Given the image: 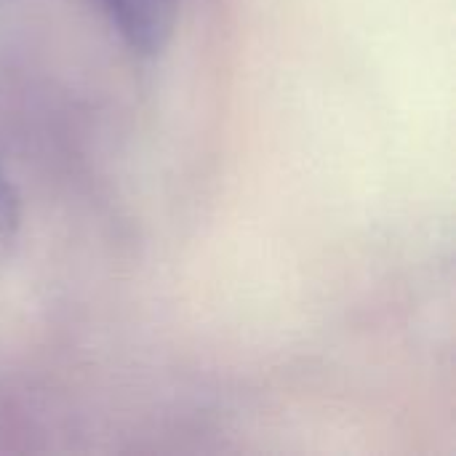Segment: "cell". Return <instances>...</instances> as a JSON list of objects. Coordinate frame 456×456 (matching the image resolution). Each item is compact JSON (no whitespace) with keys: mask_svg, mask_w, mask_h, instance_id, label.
Segmentation results:
<instances>
[{"mask_svg":"<svg viewBox=\"0 0 456 456\" xmlns=\"http://www.w3.org/2000/svg\"><path fill=\"white\" fill-rule=\"evenodd\" d=\"M115 27V32L123 37V43L142 53L155 56L166 48L171 40L179 0H96Z\"/></svg>","mask_w":456,"mask_h":456,"instance_id":"1","label":"cell"},{"mask_svg":"<svg viewBox=\"0 0 456 456\" xmlns=\"http://www.w3.org/2000/svg\"><path fill=\"white\" fill-rule=\"evenodd\" d=\"M19 227H21V206H19V192L0 160V259H5L11 254V248L16 246L19 238Z\"/></svg>","mask_w":456,"mask_h":456,"instance_id":"2","label":"cell"}]
</instances>
